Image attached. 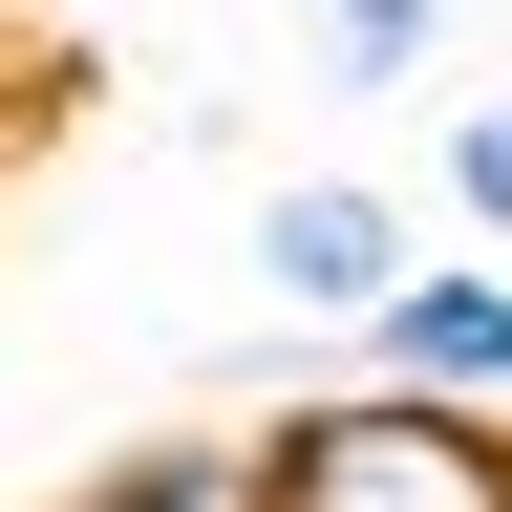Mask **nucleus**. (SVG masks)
Returning a JSON list of instances; mask_svg holds the SVG:
<instances>
[{"mask_svg":"<svg viewBox=\"0 0 512 512\" xmlns=\"http://www.w3.org/2000/svg\"><path fill=\"white\" fill-rule=\"evenodd\" d=\"M256 512H512V406L299 384V406H256Z\"/></svg>","mask_w":512,"mask_h":512,"instance_id":"1","label":"nucleus"},{"mask_svg":"<svg viewBox=\"0 0 512 512\" xmlns=\"http://www.w3.org/2000/svg\"><path fill=\"white\" fill-rule=\"evenodd\" d=\"M406 278H427V235L384 214L363 171H278V192H256V299H278V320H320V342H363V320L406 299Z\"/></svg>","mask_w":512,"mask_h":512,"instance_id":"2","label":"nucleus"},{"mask_svg":"<svg viewBox=\"0 0 512 512\" xmlns=\"http://www.w3.org/2000/svg\"><path fill=\"white\" fill-rule=\"evenodd\" d=\"M363 384H427V406H512V278H491V256H427V278L363 320Z\"/></svg>","mask_w":512,"mask_h":512,"instance_id":"3","label":"nucleus"},{"mask_svg":"<svg viewBox=\"0 0 512 512\" xmlns=\"http://www.w3.org/2000/svg\"><path fill=\"white\" fill-rule=\"evenodd\" d=\"M86 512H256V427H150V448H107Z\"/></svg>","mask_w":512,"mask_h":512,"instance_id":"4","label":"nucleus"},{"mask_svg":"<svg viewBox=\"0 0 512 512\" xmlns=\"http://www.w3.org/2000/svg\"><path fill=\"white\" fill-rule=\"evenodd\" d=\"M299 22H320V86H427L448 0H299Z\"/></svg>","mask_w":512,"mask_h":512,"instance_id":"5","label":"nucleus"},{"mask_svg":"<svg viewBox=\"0 0 512 512\" xmlns=\"http://www.w3.org/2000/svg\"><path fill=\"white\" fill-rule=\"evenodd\" d=\"M448 214L512 256V86H491V107H448Z\"/></svg>","mask_w":512,"mask_h":512,"instance_id":"6","label":"nucleus"}]
</instances>
